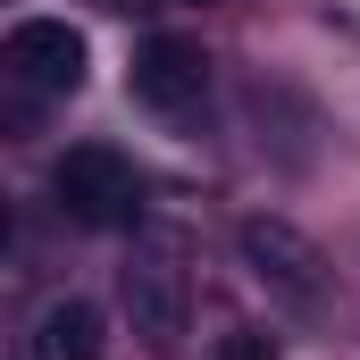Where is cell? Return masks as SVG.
<instances>
[{
	"label": "cell",
	"instance_id": "8992f818",
	"mask_svg": "<svg viewBox=\"0 0 360 360\" xmlns=\"http://www.w3.org/2000/svg\"><path fill=\"white\" fill-rule=\"evenodd\" d=\"M126 310L143 335H176V269L168 260H134L126 269Z\"/></svg>",
	"mask_w": 360,
	"mask_h": 360
},
{
	"label": "cell",
	"instance_id": "52a82bcc",
	"mask_svg": "<svg viewBox=\"0 0 360 360\" xmlns=\"http://www.w3.org/2000/svg\"><path fill=\"white\" fill-rule=\"evenodd\" d=\"M218 360H276V344L260 335V327H235V344H226Z\"/></svg>",
	"mask_w": 360,
	"mask_h": 360
},
{
	"label": "cell",
	"instance_id": "6da1fadb",
	"mask_svg": "<svg viewBox=\"0 0 360 360\" xmlns=\"http://www.w3.org/2000/svg\"><path fill=\"white\" fill-rule=\"evenodd\" d=\"M51 193H59V210H68L76 226H134V218H143V176H134V160L109 151V143L59 151Z\"/></svg>",
	"mask_w": 360,
	"mask_h": 360
},
{
	"label": "cell",
	"instance_id": "5b68a950",
	"mask_svg": "<svg viewBox=\"0 0 360 360\" xmlns=\"http://www.w3.org/2000/svg\"><path fill=\"white\" fill-rule=\"evenodd\" d=\"M101 352H109V327H101V310L76 302V293L34 319V360H101Z\"/></svg>",
	"mask_w": 360,
	"mask_h": 360
},
{
	"label": "cell",
	"instance_id": "3957f363",
	"mask_svg": "<svg viewBox=\"0 0 360 360\" xmlns=\"http://www.w3.org/2000/svg\"><path fill=\"white\" fill-rule=\"evenodd\" d=\"M0 68L25 92H76L84 68H92V51H84V34L68 17H17L8 42H0Z\"/></svg>",
	"mask_w": 360,
	"mask_h": 360
},
{
	"label": "cell",
	"instance_id": "277c9868",
	"mask_svg": "<svg viewBox=\"0 0 360 360\" xmlns=\"http://www.w3.org/2000/svg\"><path fill=\"white\" fill-rule=\"evenodd\" d=\"M201 92H210V59H201V42H184V34H151V42L134 51V101H143V109H160V117H193Z\"/></svg>",
	"mask_w": 360,
	"mask_h": 360
},
{
	"label": "cell",
	"instance_id": "7a4b0ae2",
	"mask_svg": "<svg viewBox=\"0 0 360 360\" xmlns=\"http://www.w3.org/2000/svg\"><path fill=\"white\" fill-rule=\"evenodd\" d=\"M235 243H243V269L260 276L276 302H293V310H319V302H327V260H319V243H310L302 226H285V218H243Z\"/></svg>",
	"mask_w": 360,
	"mask_h": 360
}]
</instances>
